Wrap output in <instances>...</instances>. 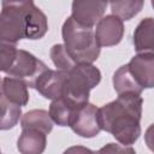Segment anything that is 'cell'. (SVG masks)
<instances>
[{
  "label": "cell",
  "mask_w": 154,
  "mask_h": 154,
  "mask_svg": "<svg viewBox=\"0 0 154 154\" xmlns=\"http://www.w3.org/2000/svg\"><path fill=\"white\" fill-rule=\"evenodd\" d=\"M143 100L137 94H123L99 108L101 129L112 134L123 146L134 144L141 135V114Z\"/></svg>",
  "instance_id": "cell-1"
},
{
  "label": "cell",
  "mask_w": 154,
  "mask_h": 154,
  "mask_svg": "<svg viewBox=\"0 0 154 154\" xmlns=\"http://www.w3.org/2000/svg\"><path fill=\"white\" fill-rule=\"evenodd\" d=\"M64 46L76 64H91L99 58L100 45L91 28L78 24L69 17L63 24Z\"/></svg>",
  "instance_id": "cell-2"
},
{
  "label": "cell",
  "mask_w": 154,
  "mask_h": 154,
  "mask_svg": "<svg viewBox=\"0 0 154 154\" xmlns=\"http://www.w3.org/2000/svg\"><path fill=\"white\" fill-rule=\"evenodd\" d=\"M100 81L101 72L96 66L93 64H76L75 67L67 72L61 97L75 108H81L89 103V91L96 87Z\"/></svg>",
  "instance_id": "cell-3"
},
{
  "label": "cell",
  "mask_w": 154,
  "mask_h": 154,
  "mask_svg": "<svg viewBox=\"0 0 154 154\" xmlns=\"http://www.w3.org/2000/svg\"><path fill=\"white\" fill-rule=\"evenodd\" d=\"M32 1H2L0 13V41L17 43L25 38V18Z\"/></svg>",
  "instance_id": "cell-4"
},
{
  "label": "cell",
  "mask_w": 154,
  "mask_h": 154,
  "mask_svg": "<svg viewBox=\"0 0 154 154\" xmlns=\"http://www.w3.org/2000/svg\"><path fill=\"white\" fill-rule=\"evenodd\" d=\"M47 70V65L35 55L24 49H17L5 73L10 75V77L22 79L29 88H35L38 77Z\"/></svg>",
  "instance_id": "cell-5"
},
{
  "label": "cell",
  "mask_w": 154,
  "mask_h": 154,
  "mask_svg": "<svg viewBox=\"0 0 154 154\" xmlns=\"http://www.w3.org/2000/svg\"><path fill=\"white\" fill-rule=\"evenodd\" d=\"M70 128L82 137H94L102 130L99 120V108L93 103H87L78 108L71 119Z\"/></svg>",
  "instance_id": "cell-6"
},
{
  "label": "cell",
  "mask_w": 154,
  "mask_h": 154,
  "mask_svg": "<svg viewBox=\"0 0 154 154\" xmlns=\"http://www.w3.org/2000/svg\"><path fill=\"white\" fill-rule=\"evenodd\" d=\"M107 7L106 1H91V0H76L72 2V18L81 25L91 28L99 23L105 10Z\"/></svg>",
  "instance_id": "cell-7"
},
{
  "label": "cell",
  "mask_w": 154,
  "mask_h": 154,
  "mask_svg": "<svg viewBox=\"0 0 154 154\" xmlns=\"http://www.w3.org/2000/svg\"><path fill=\"white\" fill-rule=\"evenodd\" d=\"M124 35L123 20L118 17L109 14L100 19L96 24L95 37L100 47H111L118 45Z\"/></svg>",
  "instance_id": "cell-8"
},
{
  "label": "cell",
  "mask_w": 154,
  "mask_h": 154,
  "mask_svg": "<svg viewBox=\"0 0 154 154\" xmlns=\"http://www.w3.org/2000/svg\"><path fill=\"white\" fill-rule=\"evenodd\" d=\"M67 77V72L64 71H45L37 79L35 84V89L46 99L57 100L63 96L65 81Z\"/></svg>",
  "instance_id": "cell-9"
},
{
  "label": "cell",
  "mask_w": 154,
  "mask_h": 154,
  "mask_svg": "<svg viewBox=\"0 0 154 154\" xmlns=\"http://www.w3.org/2000/svg\"><path fill=\"white\" fill-rule=\"evenodd\" d=\"M137 83L144 88H154V54H137L128 64Z\"/></svg>",
  "instance_id": "cell-10"
},
{
  "label": "cell",
  "mask_w": 154,
  "mask_h": 154,
  "mask_svg": "<svg viewBox=\"0 0 154 154\" xmlns=\"http://www.w3.org/2000/svg\"><path fill=\"white\" fill-rule=\"evenodd\" d=\"M134 46L138 54H154V18L142 19L134 31Z\"/></svg>",
  "instance_id": "cell-11"
},
{
  "label": "cell",
  "mask_w": 154,
  "mask_h": 154,
  "mask_svg": "<svg viewBox=\"0 0 154 154\" xmlns=\"http://www.w3.org/2000/svg\"><path fill=\"white\" fill-rule=\"evenodd\" d=\"M46 144V134L32 129H24L17 141V148L20 154H42Z\"/></svg>",
  "instance_id": "cell-12"
},
{
  "label": "cell",
  "mask_w": 154,
  "mask_h": 154,
  "mask_svg": "<svg viewBox=\"0 0 154 154\" xmlns=\"http://www.w3.org/2000/svg\"><path fill=\"white\" fill-rule=\"evenodd\" d=\"M48 30L46 14L32 2L28 10L25 18V38L38 40L45 36Z\"/></svg>",
  "instance_id": "cell-13"
},
{
  "label": "cell",
  "mask_w": 154,
  "mask_h": 154,
  "mask_svg": "<svg viewBox=\"0 0 154 154\" xmlns=\"http://www.w3.org/2000/svg\"><path fill=\"white\" fill-rule=\"evenodd\" d=\"M1 96L12 103L24 106L29 101L28 85L22 79L4 77L1 81Z\"/></svg>",
  "instance_id": "cell-14"
},
{
  "label": "cell",
  "mask_w": 154,
  "mask_h": 154,
  "mask_svg": "<svg viewBox=\"0 0 154 154\" xmlns=\"http://www.w3.org/2000/svg\"><path fill=\"white\" fill-rule=\"evenodd\" d=\"M113 87L118 95L137 94L141 95L143 88L137 83L128 65L120 66L113 75Z\"/></svg>",
  "instance_id": "cell-15"
},
{
  "label": "cell",
  "mask_w": 154,
  "mask_h": 154,
  "mask_svg": "<svg viewBox=\"0 0 154 154\" xmlns=\"http://www.w3.org/2000/svg\"><path fill=\"white\" fill-rule=\"evenodd\" d=\"M20 125L23 130L32 129L48 135L53 129V120L49 116V112L45 109H31L22 117Z\"/></svg>",
  "instance_id": "cell-16"
},
{
  "label": "cell",
  "mask_w": 154,
  "mask_h": 154,
  "mask_svg": "<svg viewBox=\"0 0 154 154\" xmlns=\"http://www.w3.org/2000/svg\"><path fill=\"white\" fill-rule=\"evenodd\" d=\"M77 109L78 108H75L66 100L60 97L52 101L49 106V116L55 124L60 126H70L72 116Z\"/></svg>",
  "instance_id": "cell-17"
},
{
  "label": "cell",
  "mask_w": 154,
  "mask_h": 154,
  "mask_svg": "<svg viewBox=\"0 0 154 154\" xmlns=\"http://www.w3.org/2000/svg\"><path fill=\"white\" fill-rule=\"evenodd\" d=\"M109 5L113 16L118 17L120 20H129L142 10L143 1L123 0V1H112Z\"/></svg>",
  "instance_id": "cell-18"
},
{
  "label": "cell",
  "mask_w": 154,
  "mask_h": 154,
  "mask_svg": "<svg viewBox=\"0 0 154 154\" xmlns=\"http://www.w3.org/2000/svg\"><path fill=\"white\" fill-rule=\"evenodd\" d=\"M0 105H1V122H0L1 130H7L13 128L20 118L22 106L12 103L2 96L0 99Z\"/></svg>",
  "instance_id": "cell-19"
},
{
  "label": "cell",
  "mask_w": 154,
  "mask_h": 154,
  "mask_svg": "<svg viewBox=\"0 0 154 154\" xmlns=\"http://www.w3.org/2000/svg\"><path fill=\"white\" fill-rule=\"evenodd\" d=\"M51 58L54 63V65L58 67L59 71H64V72H69L71 71L76 63L72 60V58L69 55L66 48L64 45H54L51 48Z\"/></svg>",
  "instance_id": "cell-20"
},
{
  "label": "cell",
  "mask_w": 154,
  "mask_h": 154,
  "mask_svg": "<svg viewBox=\"0 0 154 154\" xmlns=\"http://www.w3.org/2000/svg\"><path fill=\"white\" fill-rule=\"evenodd\" d=\"M97 154H136V153H135V149L129 146L107 143L97 152Z\"/></svg>",
  "instance_id": "cell-21"
},
{
  "label": "cell",
  "mask_w": 154,
  "mask_h": 154,
  "mask_svg": "<svg viewBox=\"0 0 154 154\" xmlns=\"http://www.w3.org/2000/svg\"><path fill=\"white\" fill-rule=\"evenodd\" d=\"M63 154H97V152H93L91 149L83 146H73L67 148Z\"/></svg>",
  "instance_id": "cell-22"
},
{
  "label": "cell",
  "mask_w": 154,
  "mask_h": 154,
  "mask_svg": "<svg viewBox=\"0 0 154 154\" xmlns=\"http://www.w3.org/2000/svg\"><path fill=\"white\" fill-rule=\"evenodd\" d=\"M144 141L148 148L154 153V124L149 125L144 134Z\"/></svg>",
  "instance_id": "cell-23"
},
{
  "label": "cell",
  "mask_w": 154,
  "mask_h": 154,
  "mask_svg": "<svg viewBox=\"0 0 154 154\" xmlns=\"http://www.w3.org/2000/svg\"><path fill=\"white\" fill-rule=\"evenodd\" d=\"M152 6H153V7H154V0H153V1H152Z\"/></svg>",
  "instance_id": "cell-24"
}]
</instances>
